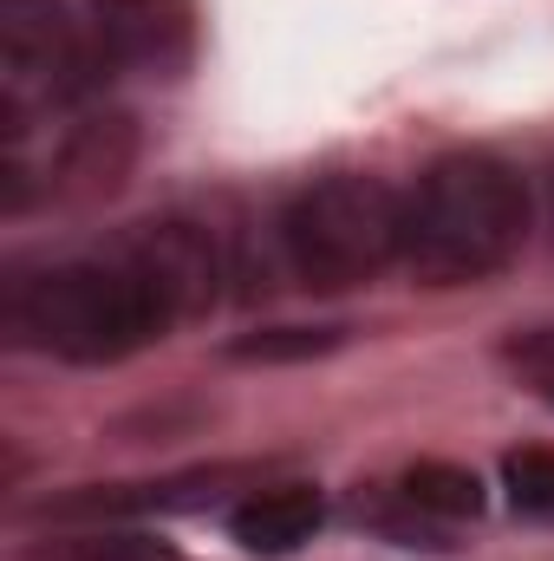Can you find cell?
<instances>
[{
    "label": "cell",
    "instance_id": "8",
    "mask_svg": "<svg viewBox=\"0 0 554 561\" xmlns=\"http://www.w3.org/2000/svg\"><path fill=\"white\" fill-rule=\"evenodd\" d=\"M392 496L417 510L424 523H470V516H483V483H476V470H463V463H443V457H424L412 463L399 483H392Z\"/></svg>",
    "mask_w": 554,
    "mask_h": 561
},
{
    "label": "cell",
    "instance_id": "4",
    "mask_svg": "<svg viewBox=\"0 0 554 561\" xmlns=\"http://www.w3.org/2000/svg\"><path fill=\"white\" fill-rule=\"evenodd\" d=\"M105 72L85 20L59 0H0V125L7 144L33 138L39 118L72 112Z\"/></svg>",
    "mask_w": 554,
    "mask_h": 561
},
{
    "label": "cell",
    "instance_id": "5",
    "mask_svg": "<svg viewBox=\"0 0 554 561\" xmlns=\"http://www.w3.org/2000/svg\"><path fill=\"white\" fill-rule=\"evenodd\" d=\"M105 66H138L176 79L196 53V7L189 0H79Z\"/></svg>",
    "mask_w": 554,
    "mask_h": 561
},
{
    "label": "cell",
    "instance_id": "12",
    "mask_svg": "<svg viewBox=\"0 0 554 561\" xmlns=\"http://www.w3.org/2000/svg\"><path fill=\"white\" fill-rule=\"evenodd\" d=\"M549 216H554V176H549Z\"/></svg>",
    "mask_w": 554,
    "mask_h": 561
},
{
    "label": "cell",
    "instance_id": "11",
    "mask_svg": "<svg viewBox=\"0 0 554 561\" xmlns=\"http://www.w3.org/2000/svg\"><path fill=\"white\" fill-rule=\"evenodd\" d=\"M346 340V327H268V333H249L229 346V359H249V366H275V359H320Z\"/></svg>",
    "mask_w": 554,
    "mask_h": 561
},
{
    "label": "cell",
    "instance_id": "6",
    "mask_svg": "<svg viewBox=\"0 0 554 561\" xmlns=\"http://www.w3.org/2000/svg\"><path fill=\"white\" fill-rule=\"evenodd\" d=\"M249 470H183V477H163V483H92V490H72V496H53L39 503L33 516L39 523H131V516H163V510H203L209 496H222L229 483H242Z\"/></svg>",
    "mask_w": 554,
    "mask_h": 561
},
{
    "label": "cell",
    "instance_id": "7",
    "mask_svg": "<svg viewBox=\"0 0 554 561\" xmlns=\"http://www.w3.org/2000/svg\"><path fill=\"white\" fill-rule=\"evenodd\" d=\"M326 523V503L313 483H275V490H255L235 503L229 516V536L249 549V556H293L320 536Z\"/></svg>",
    "mask_w": 554,
    "mask_h": 561
},
{
    "label": "cell",
    "instance_id": "9",
    "mask_svg": "<svg viewBox=\"0 0 554 561\" xmlns=\"http://www.w3.org/2000/svg\"><path fill=\"white\" fill-rule=\"evenodd\" d=\"M503 490L516 516L554 523V444H522L503 457Z\"/></svg>",
    "mask_w": 554,
    "mask_h": 561
},
{
    "label": "cell",
    "instance_id": "10",
    "mask_svg": "<svg viewBox=\"0 0 554 561\" xmlns=\"http://www.w3.org/2000/svg\"><path fill=\"white\" fill-rule=\"evenodd\" d=\"M53 561H176V549H170L163 536L99 523V529H85V536H66V542L53 549Z\"/></svg>",
    "mask_w": 554,
    "mask_h": 561
},
{
    "label": "cell",
    "instance_id": "1",
    "mask_svg": "<svg viewBox=\"0 0 554 561\" xmlns=\"http://www.w3.org/2000/svg\"><path fill=\"white\" fill-rule=\"evenodd\" d=\"M0 320L33 353L72 359V366H118L157 346L176 320H189V307L138 242H118L105 255L20 268L7 280Z\"/></svg>",
    "mask_w": 554,
    "mask_h": 561
},
{
    "label": "cell",
    "instance_id": "2",
    "mask_svg": "<svg viewBox=\"0 0 554 561\" xmlns=\"http://www.w3.org/2000/svg\"><path fill=\"white\" fill-rule=\"evenodd\" d=\"M529 242V183L496 150L437 157L405 196L399 268L424 287H470L516 262Z\"/></svg>",
    "mask_w": 554,
    "mask_h": 561
},
{
    "label": "cell",
    "instance_id": "3",
    "mask_svg": "<svg viewBox=\"0 0 554 561\" xmlns=\"http://www.w3.org/2000/svg\"><path fill=\"white\" fill-rule=\"evenodd\" d=\"M405 242V196L379 176H320L280 216V255L300 287H359L385 275Z\"/></svg>",
    "mask_w": 554,
    "mask_h": 561
}]
</instances>
